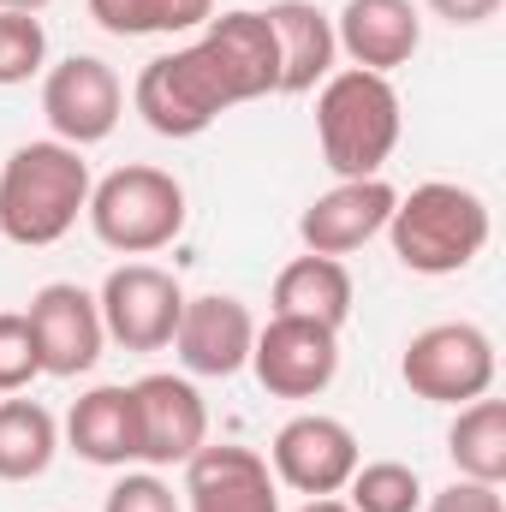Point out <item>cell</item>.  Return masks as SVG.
Instances as JSON below:
<instances>
[{"label": "cell", "mask_w": 506, "mask_h": 512, "mask_svg": "<svg viewBox=\"0 0 506 512\" xmlns=\"http://www.w3.org/2000/svg\"><path fill=\"white\" fill-rule=\"evenodd\" d=\"M262 96H280V48L262 12H215L197 42L155 54L137 84L131 108L155 137H203L227 108H245Z\"/></svg>", "instance_id": "cell-1"}, {"label": "cell", "mask_w": 506, "mask_h": 512, "mask_svg": "<svg viewBox=\"0 0 506 512\" xmlns=\"http://www.w3.org/2000/svg\"><path fill=\"white\" fill-rule=\"evenodd\" d=\"M90 209V161L60 137L18 143L0 167V239L24 251L60 245Z\"/></svg>", "instance_id": "cell-2"}, {"label": "cell", "mask_w": 506, "mask_h": 512, "mask_svg": "<svg viewBox=\"0 0 506 512\" xmlns=\"http://www.w3.org/2000/svg\"><path fill=\"white\" fill-rule=\"evenodd\" d=\"M489 203L471 191V185H453V179H429L417 191H405L387 215V245L393 256L411 268V274H459L471 268L477 256L489 251Z\"/></svg>", "instance_id": "cell-3"}, {"label": "cell", "mask_w": 506, "mask_h": 512, "mask_svg": "<svg viewBox=\"0 0 506 512\" xmlns=\"http://www.w3.org/2000/svg\"><path fill=\"white\" fill-rule=\"evenodd\" d=\"M399 90L364 72V66H346V72H328L322 78V96H316V143H322V161L340 173V179H381L387 155L399 149Z\"/></svg>", "instance_id": "cell-4"}, {"label": "cell", "mask_w": 506, "mask_h": 512, "mask_svg": "<svg viewBox=\"0 0 506 512\" xmlns=\"http://www.w3.org/2000/svg\"><path fill=\"white\" fill-rule=\"evenodd\" d=\"M90 227L108 251L120 256H149L167 251L185 233V185L167 167H143L131 161L120 173H108L102 185H90Z\"/></svg>", "instance_id": "cell-5"}, {"label": "cell", "mask_w": 506, "mask_h": 512, "mask_svg": "<svg viewBox=\"0 0 506 512\" xmlns=\"http://www.w3.org/2000/svg\"><path fill=\"white\" fill-rule=\"evenodd\" d=\"M399 382L429 405H471L495 387V340L477 322H435L405 340Z\"/></svg>", "instance_id": "cell-6"}, {"label": "cell", "mask_w": 506, "mask_h": 512, "mask_svg": "<svg viewBox=\"0 0 506 512\" xmlns=\"http://www.w3.org/2000/svg\"><path fill=\"white\" fill-rule=\"evenodd\" d=\"M96 310H102V328H108L114 346H126V352H167L173 328H179V310H185V286L167 268H155V262H120L102 280Z\"/></svg>", "instance_id": "cell-7"}, {"label": "cell", "mask_w": 506, "mask_h": 512, "mask_svg": "<svg viewBox=\"0 0 506 512\" xmlns=\"http://www.w3.org/2000/svg\"><path fill=\"white\" fill-rule=\"evenodd\" d=\"M120 114H126V84L96 54H66L42 78V120H48V131L60 143H72V149L108 143L114 126H120Z\"/></svg>", "instance_id": "cell-8"}, {"label": "cell", "mask_w": 506, "mask_h": 512, "mask_svg": "<svg viewBox=\"0 0 506 512\" xmlns=\"http://www.w3.org/2000/svg\"><path fill=\"white\" fill-rule=\"evenodd\" d=\"M251 370L274 399H316L340 376V328L304 316H268L251 340Z\"/></svg>", "instance_id": "cell-9"}, {"label": "cell", "mask_w": 506, "mask_h": 512, "mask_svg": "<svg viewBox=\"0 0 506 512\" xmlns=\"http://www.w3.org/2000/svg\"><path fill=\"white\" fill-rule=\"evenodd\" d=\"M358 465H364L358 435L340 417H328V411H304V417L280 423V435L268 447L274 483H286L292 495H310V501L316 495H340Z\"/></svg>", "instance_id": "cell-10"}, {"label": "cell", "mask_w": 506, "mask_h": 512, "mask_svg": "<svg viewBox=\"0 0 506 512\" xmlns=\"http://www.w3.org/2000/svg\"><path fill=\"white\" fill-rule=\"evenodd\" d=\"M24 322H30V334H36L42 376H54V382L90 376L96 358H102V346H108L96 292H84V286H72V280H48V286L30 298Z\"/></svg>", "instance_id": "cell-11"}, {"label": "cell", "mask_w": 506, "mask_h": 512, "mask_svg": "<svg viewBox=\"0 0 506 512\" xmlns=\"http://www.w3.org/2000/svg\"><path fill=\"white\" fill-rule=\"evenodd\" d=\"M131 399H137V459L143 465H155V471L185 465L209 441V405L185 376L155 370V376L131 382Z\"/></svg>", "instance_id": "cell-12"}, {"label": "cell", "mask_w": 506, "mask_h": 512, "mask_svg": "<svg viewBox=\"0 0 506 512\" xmlns=\"http://www.w3.org/2000/svg\"><path fill=\"white\" fill-rule=\"evenodd\" d=\"M251 340H256V316L245 310V298L233 292H203L185 298L179 328H173V352L191 376H239L251 364Z\"/></svg>", "instance_id": "cell-13"}, {"label": "cell", "mask_w": 506, "mask_h": 512, "mask_svg": "<svg viewBox=\"0 0 506 512\" xmlns=\"http://www.w3.org/2000/svg\"><path fill=\"white\" fill-rule=\"evenodd\" d=\"M393 203H399V191L387 179H340L298 215V239L310 256H352L387 233Z\"/></svg>", "instance_id": "cell-14"}, {"label": "cell", "mask_w": 506, "mask_h": 512, "mask_svg": "<svg viewBox=\"0 0 506 512\" xmlns=\"http://www.w3.org/2000/svg\"><path fill=\"white\" fill-rule=\"evenodd\" d=\"M185 507L191 512H280V483L251 447H197L185 459Z\"/></svg>", "instance_id": "cell-15"}, {"label": "cell", "mask_w": 506, "mask_h": 512, "mask_svg": "<svg viewBox=\"0 0 506 512\" xmlns=\"http://www.w3.org/2000/svg\"><path fill=\"white\" fill-rule=\"evenodd\" d=\"M334 42L352 66L387 78L393 66H411V54L423 48V18L411 0H346L334 18Z\"/></svg>", "instance_id": "cell-16"}, {"label": "cell", "mask_w": 506, "mask_h": 512, "mask_svg": "<svg viewBox=\"0 0 506 512\" xmlns=\"http://www.w3.org/2000/svg\"><path fill=\"white\" fill-rule=\"evenodd\" d=\"M268 30H274V48H280V96H304L316 90L328 72H334V18L316 6V0H274L268 12Z\"/></svg>", "instance_id": "cell-17"}, {"label": "cell", "mask_w": 506, "mask_h": 512, "mask_svg": "<svg viewBox=\"0 0 506 512\" xmlns=\"http://www.w3.org/2000/svg\"><path fill=\"white\" fill-rule=\"evenodd\" d=\"M66 447L84 465L126 471L131 459H137V399H131V387H120V382L90 387L66 411Z\"/></svg>", "instance_id": "cell-18"}, {"label": "cell", "mask_w": 506, "mask_h": 512, "mask_svg": "<svg viewBox=\"0 0 506 512\" xmlns=\"http://www.w3.org/2000/svg\"><path fill=\"white\" fill-rule=\"evenodd\" d=\"M352 268L340 256H292L280 274H274V316H304V322H322V328H346L352 316Z\"/></svg>", "instance_id": "cell-19"}, {"label": "cell", "mask_w": 506, "mask_h": 512, "mask_svg": "<svg viewBox=\"0 0 506 512\" xmlns=\"http://www.w3.org/2000/svg\"><path fill=\"white\" fill-rule=\"evenodd\" d=\"M447 459H453V471L459 477H471V483H506V405L501 399H471V405H459V417H453V429H447Z\"/></svg>", "instance_id": "cell-20"}, {"label": "cell", "mask_w": 506, "mask_h": 512, "mask_svg": "<svg viewBox=\"0 0 506 512\" xmlns=\"http://www.w3.org/2000/svg\"><path fill=\"white\" fill-rule=\"evenodd\" d=\"M60 423L36 399H0V483H30L54 465Z\"/></svg>", "instance_id": "cell-21"}, {"label": "cell", "mask_w": 506, "mask_h": 512, "mask_svg": "<svg viewBox=\"0 0 506 512\" xmlns=\"http://www.w3.org/2000/svg\"><path fill=\"white\" fill-rule=\"evenodd\" d=\"M90 18L108 36H179L215 18V0H90Z\"/></svg>", "instance_id": "cell-22"}, {"label": "cell", "mask_w": 506, "mask_h": 512, "mask_svg": "<svg viewBox=\"0 0 506 512\" xmlns=\"http://www.w3.org/2000/svg\"><path fill=\"white\" fill-rule=\"evenodd\" d=\"M346 507L352 512H417L423 507V483H417V471L399 465V459H370V465L352 471Z\"/></svg>", "instance_id": "cell-23"}, {"label": "cell", "mask_w": 506, "mask_h": 512, "mask_svg": "<svg viewBox=\"0 0 506 512\" xmlns=\"http://www.w3.org/2000/svg\"><path fill=\"white\" fill-rule=\"evenodd\" d=\"M48 60V30L30 12H0V84L36 78Z\"/></svg>", "instance_id": "cell-24"}, {"label": "cell", "mask_w": 506, "mask_h": 512, "mask_svg": "<svg viewBox=\"0 0 506 512\" xmlns=\"http://www.w3.org/2000/svg\"><path fill=\"white\" fill-rule=\"evenodd\" d=\"M36 376H42V358L24 310H0V393H24Z\"/></svg>", "instance_id": "cell-25"}, {"label": "cell", "mask_w": 506, "mask_h": 512, "mask_svg": "<svg viewBox=\"0 0 506 512\" xmlns=\"http://www.w3.org/2000/svg\"><path fill=\"white\" fill-rule=\"evenodd\" d=\"M102 512H185L179 495L155 477V471H126L114 489H108V507Z\"/></svg>", "instance_id": "cell-26"}, {"label": "cell", "mask_w": 506, "mask_h": 512, "mask_svg": "<svg viewBox=\"0 0 506 512\" xmlns=\"http://www.w3.org/2000/svg\"><path fill=\"white\" fill-rule=\"evenodd\" d=\"M429 512H506V507H501V489H495V483L453 477L441 495H429Z\"/></svg>", "instance_id": "cell-27"}, {"label": "cell", "mask_w": 506, "mask_h": 512, "mask_svg": "<svg viewBox=\"0 0 506 512\" xmlns=\"http://www.w3.org/2000/svg\"><path fill=\"white\" fill-rule=\"evenodd\" d=\"M423 6H429L435 18H447L453 30H459V24H465V30H471V24H489V18L501 12V0H423Z\"/></svg>", "instance_id": "cell-28"}, {"label": "cell", "mask_w": 506, "mask_h": 512, "mask_svg": "<svg viewBox=\"0 0 506 512\" xmlns=\"http://www.w3.org/2000/svg\"><path fill=\"white\" fill-rule=\"evenodd\" d=\"M298 512H352L346 501H334V495H316V501H304Z\"/></svg>", "instance_id": "cell-29"}, {"label": "cell", "mask_w": 506, "mask_h": 512, "mask_svg": "<svg viewBox=\"0 0 506 512\" xmlns=\"http://www.w3.org/2000/svg\"><path fill=\"white\" fill-rule=\"evenodd\" d=\"M42 6H48V0H0V12H30V18H36Z\"/></svg>", "instance_id": "cell-30"}]
</instances>
